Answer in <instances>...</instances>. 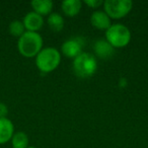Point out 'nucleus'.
<instances>
[{"instance_id":"obj_1","label":"nucleus","mask_w":148,"mask_h":148,"mask_svg":"<svg viewBox=\"0 0 148 148\" xmlns=\"http://www.w3.org/2000/svg\"><path fill=\"white\" fill-rule=\"evenodd\" d=\"M44 41L42 36L35 32H25L17 41V49L25 58L36 57L43 49Z\"/></svg>"},{"instance_id":"obj_2","label":"nucleus","mask_w":148,"mask_h":148,"mask_svg":"<svg viewBox=\"0 0 148 148\" xmlns=\"http://www.w3.org/2000/svg\"><path fill=\"white\" fill-rule=\"evenodd\" d=\"M61 63V53L57 48L46 47L36 56V66L42 73H50Z\"/></svg>"},{"instance_id":"obj_3","label":"nucleus","mask_w":148,"mask_h":148,"mask_svg":"<svg viewBox=\"0 0 148 148\" xmlns=\"http://www.w3.org/2000/svg\"><path fill=\"white\" fill-rule=\"evenodd\" d=\"M105 39L114 49H121L129 45L132 34L129 27L123 23H112L111 27L106 31Z\"/></svg>"},{"instance_id":"obj_4","label":"nucleus","mask_w":148,"mask_h":148,"mask_svg":"<svg viewBox=\"0 0 148 148\" xmlns=\"http://www.w3.org/2000/svg\"><path fill=\"white\" fill-rule=\"evenodd\" d=\"M72 69L75 75L81 78L92 76L97 70V60L95 55L88 52H82L73 59Z\"/></svg>"},{"instance_id":"obj_5","label":"nucleus","mask_w":148,"mask_h":148,"mask_svg":"<svg viewBox=\"0 0 148 148\" xmlns=\"http://www.w3.org/2000/svg\"><path fill=\"white\" fill-rule=\"evenodd\" d=\"M103 6L111 19H121L131 12L133 2L131 0H106Z\"/></svg>"},{"instance_id":"obj_6","label":"nucleus","mask_w":148,"mask_h":148,"mask_svg":"<svg viewBox=\"0 0 148 148\" xmlns=\"http://www.w3.org/2000/svg\"><path fill=\"white\" fill-rule=\"evenodd\" d=\"M83 45L84 42L82 38L76 37L66 40L61 46V54L69 59H75L82 53Z\"/></svg>"},{"instance_id":"obj_7","label":"nucleus","mask_w":148,"mask_h":148,"mask_svg":"<svg viewBox=\"0 0 148 148\" xmlns=\"http://www.w3.org/2000/svg\"><path fill=\"white\" fill-rule=\"evenodd\" d=\"M23 23L27 32L38 33L44 25V17L36 13L35 11H31L25 15Z\"/></svg>"},{"instance_id":"obj_8","label":"nucleus","mask_w":148,"mask_h":148,"mask_svg":"<svg viewBox=\"0 0 148 148\" xmlns=\"http://www.w3.org/2000/svg\"><path fill=\"white\" fill-rule=\"evenodd\" d=\"M90 23L99 31H107L112 25V19L103 10H95L90 15Z\"/></svg>"},{"instance_id":"obj_9","label":"nucleus","mask_w":148,"mask_h":148,"mask_svg":"<svg viewBox=\"0 0 148 148\" xmlns=\"http://www.w3.org/2000/svg\"><path fill=\"white\" fill-rule=\"evenodd\" d=\"M93 51L97 57H99V59H109L114 55L115 49L111 46V44H109V42L106 39H99L95 43L93 46Z\"/></svg>"},{"instance_id":"obj_10","label":"nucleus","mask_w":148,"mask_h":148,"mask_svg":"<svg viewBox=\"0 0 148 148\" xmlns=\"http://www.w3.org/2000/svg\"><path fill=\"white\" fill-rule=\"evenodd\" d=\"M14 134V126L8 118L0 119V144L10 141Z\"/></svg>"},{"instance_id":"obj_11","label":"nucleus","mask_w":148,"mask_h":148,"mask_svg":"<svg viewBox=\"0 0 148 148\" xmlns=\"http://www.w3.org/2000/svg\"><path fill=\"white\" fill-rule=\"evenodd\" d=\"M83 2L80 0H64L61 3L63 13L68 17L76 16L82 8Z\"/></svg>"},{"instance_id":"obj_12","label":"nucleus","mask_w":148,"mask_h":148,"mask_svg":"<svg viewBox=\"0 0 148 148\" xmlns=\"http://www.w3.org/2000/svg\"><path fill=\"white\" fill-rule=\"evenodd\" d=\"M31 5L34 9L33 11L42 16L51 14L54 7V3L51 0H33Z\"/></svg>"},{"instance_id":"obj_13","label":"nucleus","mask_w":148,"mask_h":148,"mask_svg":"<svg viewBox=\"0 0 148 148\" xmlns=\"http://www.w3.org/2000/svg\"><path fill=\"white\" fill-rule=\"evenodd\" d=\"M47 23L50 29L53 31L54 33H60L64 29V25H65L64 17L58 12H52L51 14L48 15Z\"/></svg>"},{"instance_id":"obj_14","label":"nucleus","mask_w":148,"mask_h":148,"mask_svg":"<svg viewBox=\"0 0 148 148\" xmlns=\"http://www.w3.org/2000/svg\"><path fill=\"white\" fill-rule=\"evenodd\" d=\"M11 145L12 148H27L29 147V136L23 131L14 132L11 138Z\"/></svg>"},{"instance_id":"obj_15","label":"nucleus","mask_w":148,"mask_h":148,"mask_svg":"<svg viewBox=\"0 0 148 148\" xmlns=\"http://www.w3.org/2000/svg\"><path fill=\"white\" fill-rule=\"evenodd\" d=\"M8 31L9 34L13 37H16V38H21L23 34L25 33V25H23V23L21 21H12L10 23H9V27H8Z\"/></svg>"},{"instance_id":"obj_16","label":"nucleus","mask_w":148,"mask_h":148,"mask_svg":"<svg viewBox=\"0 0 148 148\" xmlns=\"http://www.w3.org/2000/svg\"><path fill=\"white\" fill-rule=\"evenodd\" d=\"M84 4L87 5L89 8L97 9L103 4V1L101 0H84Z\"/></svg>"},{"instance_id":"obj_17","label":"nucleus","mask_w":148,"mask_h":148,"mask_svg":"<svg viewBox=\"0 0 148 148\" xmlns=\"http://www.w3.org/2000/svg\"><path fill=\"white\" fill-rule=\"evenodd\" d=\"M8 114V108L4 103H0V119L2 118H7Z\"/></svg>"},{"instance_id":"obj_18","label":"nucleus","mask_w":148,"mask_h":148,"mask_svg":"<svg viewBox=\"0 0 148 148\" xmlns=\"http://www.w3.org/2000/svg\"><path fill=\"white\" fill-rule=\"evenodd\" d=\"M27 148H37V147H35V146H29Z\"/></svg>"}]
</instances>
